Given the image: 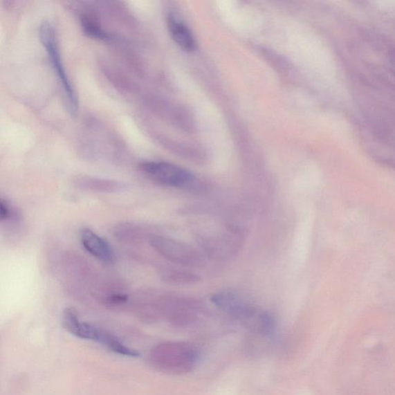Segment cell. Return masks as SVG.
<instances>
[{"mask_svg": "<svg viewBox=\"0 0 395 395\" xmlns=\"http://www.w3.org/2000/svg\"><path fill=\"white\" fill-rule=\"evenodd\" d=\"M112 234L118 242L125 244H137L149 238L147 228L136 223H122L113 228Z\"/></svg>", "mask_w": 395, "mask_h": 395, "instance_id": "8", "label": "cell"}, {"mask_svg": "<svg viewBox=\"0 0 395 395\" xmlns=\"http://www.w3.org/2000/svg\"><path fill=\"white\" fill-rule=\"evenodd\" d=\"M100 345H102L110 351L120 354V356L129 358H138L140 353L133 349V348L125 345L122 340H119L111 333L100 329V328L93 327L91 340Z\"/></svg>", "mask_w": 395, "mask_h": 395, "instance_id": "7", "label": "cell"}, {"mask_svg": "<svg viewBox=\"0 0 395 395\" xmlns=\"http://www.w3.org/2000/svg\"><path fill=\"white\" fill-rule=\"evenodd\" d=\"M140 168L153 182L171 188H190L195 180L192 174L183 167L160 160L145 162Z\"/></svg>", "mask_w": 395, "mask_h": 395, "instance_id": "3", "label": "cell"}, {"mask_svg": "<svg viewBox=\"0 0 395 395\" xmlns=\"http://www.w3.org/2000/svg\"><path fill=\"white\" fill-rule=\"evenodd\" d=\"M150 246L169 262L185 268H199L205 264L203 254L182 241L162 236H152Z\"/></svg>", "mask_w": 395, "mask_h": 395, "instance_id": "2", "label": "cell"}, {"mask_svg": "<svg viewBox=\"0 0 395 395\" xmlns=\"http://www.w3.org/2000/svg\"><path fill=\"white\" fill-rule=\"evenodd\" d=\"M21 219V215L8 200L1 199L0 201V220L6 224L16 225Z\"/></svg>", "mask_w": 395, "mask_h": 395, "instance_id": "12", "label": "cell"}, {"mask_svg": "<svg viewBox=\"0 0 395 395\" xmlns=\"http://www.w3.org/2000/svg\"><path fill=\"white\" fill-rule=\"evenodd\" d=\"M259 324L261 331L266 334L270 333L275 327V319L271 313L264 312L259 314Z\"/></svg>", "mask_w": 395, "mask_h": 395, "instance_id": "13", "label": "cell"}, {"mask_svg": "<svg viewBox=\"0 0 395 395\" xmlns=\"http://www.w3.org/2000/svg\"><path fill=\"white\" fill-rule=\"evenodd\" d=\"M80 239L91 255L105 264L116 262V255L110 244L89 228L80 231Z\"/></svg>", "mask_w": 395, "mask_h": 395, "instance_id": "4", "label": "cell"}, {"mask_svg": "<svg viewBox=\"0 0 395 395\" xmlns=\"http://www.w3.org/2000/svg\"><path fill=\"white\" fill-rule=\"evenodd\" d=\"M39 38L55 71L60 86L63 89L66 106L71 116H75L78 111V100L62 62L55 28L49 21L40 25Z\"/></svg>", "mask_w": 395, "mask_h": 395, "instance_id": "1", "label": "cell"}, {"mask_svg": "<svg viewBox=\"0 0 395 395\" xmlns=\"http://www.w3.org/2000/svg\"><path fill=\"white\" fill-rule=\"evenodd\" d=\"M82 24L86 35L92 38L102 40H107L110 38L109 33L104 31L96 20L91 17L83 16Z\"/></svg>", "mask_w": 395, "mask_h": 395, "instance_id": "11", "label": "cell"}, {"mask_svg": "<svg viewBox=\"0 0 395 395\" xmlns=\"http://www.w3.org/2000/svg\"><path fill=\"white\" fill-rule=\"evenodd\" d=\"M77 189L89 192L116 194L127 189L125 184L117 181L93 178L89 176L77 177L73 181Z\"/></svg>", "mask_w": 395, "mask_h": 395, "instance_id": "6", "label": "cell"}, {"mask_svg": "<svg viewBox=\"0 0 395 395\" xmlns=\"http://www.w3.org/2000/svg\"><path fill=\"white\" fill-rule=\"evenodd\" d=\"M168 28L174 42L184 50L193 51L196 49V42L192 32L182 20L175 15L168 17Z\"/></svg>", "mask_w": 395, "mask_h": 395, "instance_id": "9", "label": "cell"}, {"mask_svg": "<svg viewBox=\"0 0 395 395\" xmlns=\"http://www.w3.org/2000/svg\"><path fill=\"white\" fill-rule=\"evenodd\" d=\"M211 301L220 310L237 318H249L255 312L254 307L249 302L238 294L232 292L217 293L211 297Z\"/></svg>", "mask_w": 395, "mask_h": 395, "instance_id": "5", "label": "cell"}, {"mask_svg": "<svg viewBox=\"0 0 395 395\" xmlns=\"http://www.w3.org/2000/svg\"><path fill=\"white\" fill-rule=\"evenodd\" d=\"M159 275L164 282L173 286H192L199 284L201 280L197 273L175 267L163 268Z\"/></svg>", "mask_w": 395, "mask_h": 395, "instance_id": "10", "label": "cell"}]
</instances>
